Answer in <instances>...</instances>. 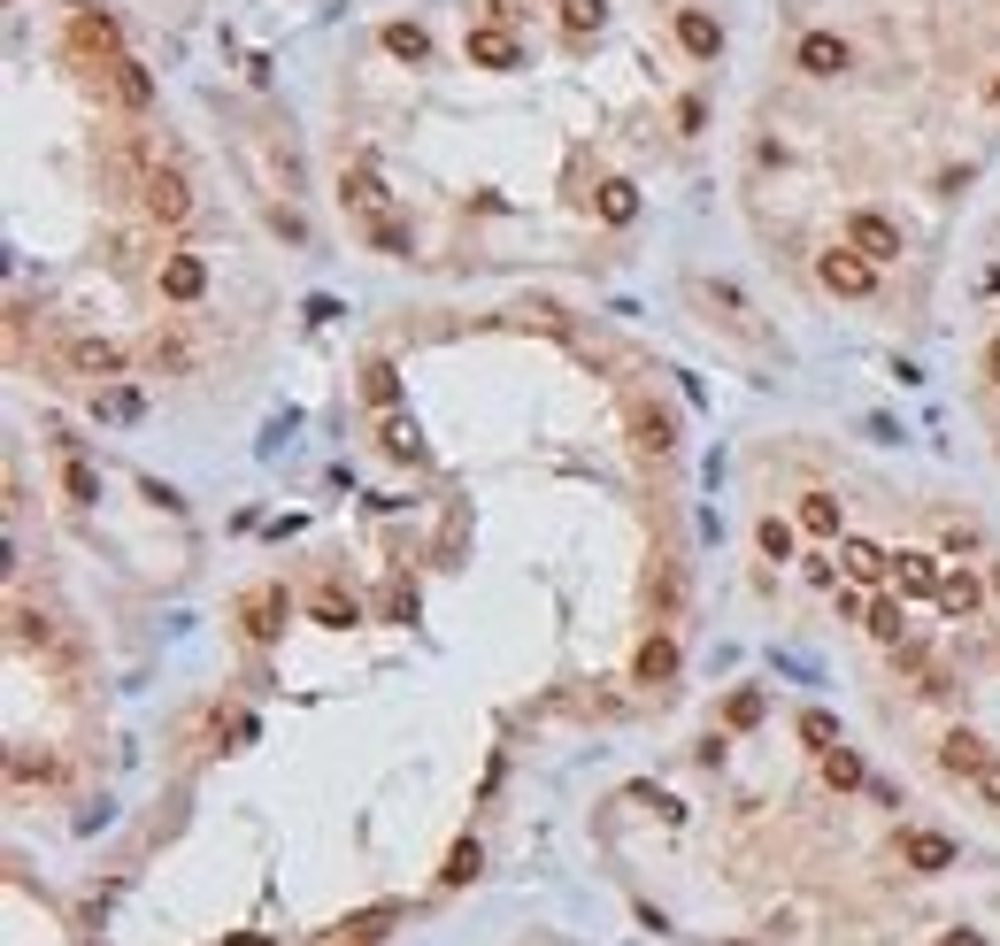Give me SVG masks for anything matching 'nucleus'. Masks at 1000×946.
<instances>
[{
  "mask_svg": "<svg viewBox=\"0 0 1000 946\" xmlns=\"http://www.w3.org/2000/svg\"><path fill=\"white\" fill-rule=\"evenodd\" d=\"M816 762H824V786H832V792H862V786H869V770H862V755H854L846 739H838L832 755H816Z\"/></svg>",
  "mask_w": 1000,
  "mask_h": 946,
  "instance_id": "5701e85b",
  "label": "nucleus"
},
{
  "mask_svg": "<svg viewBox=\"0 0 1000 946\" xmlns=\"http://www.w3.org/2000/svg\"><path fill=\"white\" fill-rule=\"evenodd\" d=\"M554 8H562V23H570V31H577V39H585V31H601V23H608V0H554Z\"/></svg>",
  "mask_w": 1000,
  "mask_h": 946,
  "instance_id": "2f4dec72",
  "label": "nucleus"
},
{
  "mask_svg": "<svg viewBox=\"0 0 1000 946\" xmlns=\"http://www.w3.org/2000/svg\"><path fill=\"white\" fill-rule=\"evenodd\" d=\"M801 739H809L816 755H832V747H838V716H832V708H809V716H801Z\"/></svg>",
  "mask_w": 1000,
  "mask_h": 946,
  "instance_id": "473e14b6",
  "label": "nucleus"
},
{
  "mask_svg": "<svg viewBox=\"0 0 1000 946\" xmlns=\"http://www.w3.org/2000/svg\"><path fill=\"white\" fill-rule=\"evenodd\" d=\"M316 624L346 631V624H362V609H354V601H338V593H316Z\"/></svg>",
  "mask_w": 1000,
  "mask_h": 946,
  "instance_id": "72a5a7b5",
  "label": "nucleus"
},
{
  "mask_svg": "<svg viewBox=\"0 0 1000 946\" xmlns=\"http://www.w3.org/2000/svg\"><path fill=\"white\" fill-rule=\"evenodd\" d=\"M362 401H369L377 416H393V408H400V370H393V362H369V370H362Z\"/></svg>",
  "mask_w": 1000,
  "mask_h": 946,
  "instance_id": "393cba45",
  "label": "nucleus"
},
{
  "mask_svg": "<svg viewBox=\"0 0 1000 946\" xmlns=\"http://www.w3.org/2000/svg\"><path fill=\"white\" fill-rule=\"evenodd\" d=\"M93 408H101V416H116V424H124V416H139V393H132V385H116V393H101V401H93Z\"/></svg>",
  "mask_w": 1000,
  "mask_h": 946,
  "instance_id": "c9c22d12",
  "label": "nucleus"
},
{
  "mask_svg": "<svg viewBox=\"0 0 1000 946\" xmlns=\"http://www.w3.org/2000/svg\"><path fill=\"white\" fill-rule=\"evenodd\" d=\"M862 624H869V638H877V646H908V601H877Z\"/></svg>",
  "mask_w": 1000,
  "mask_h": 946,
  "instance_id": "a878e982",
  "label": "nucleus"
},
{
  "mask_svg": "<svg viewBox=\"0 0 1000 946\" xmlns=\"http://www.w3.org/2000/svg\"><path fill=\"white\" fill-rule=\"evenodd\" d=\"M986 377H993V385H1000V339H993V346H986Z\"/></svg>",
  "mask_w": 1000,
  "mask_h": 946,
  "instance_id": "ea45409f",
  "label": "nucleus"
},
{
  "mask_svg": "<svg viewBox=\"0 0 1000 946\" xmlns=\"http://www.w3.org/2000/svg\"><path fill=\"white\" fill-rule=\"evenodd\" d=\"M139 193H147V216H155L163 231H177V223H192V185H185V169H169V162H155Z\"/></svg>",
  "mask_w": 1000,
  "mask_h": 946,
  "instance_id": "f03ea898",
  "label": "nucleus"
},
{
  "mask_svg": "<svg viewBox=\"0 0 1000 946\" xmlns=\"http://www.w3.org/2000/svg\"><path fill=\"white\" fill-rule=\"evenodd\" d=\"M362 239H369L377 254H416V239H408V223H393V216H377V223H362Z\"/></svg>",
  "mask_w": 1000,
  "mask_h": 946,
  "instance_id": "c756f323",
  "label": "nucleus"
},
{
  "mask_svg": "<svg viewBox=\"0 0 1000 946\" xmlns=\"http://www.w3.org/2000/svg\"><path fill=\"white\" fill-rule=\"evenodd\" d=\"M632 677H639V685H669V677H677V638H669V631H655V638L632 654Z\"/></svg>",
  "mask_w": 1000,
  "mask_h": 946,
  "instance_id": "a211bd4d",
  "label": "nucleus"
},
{
  "mask_svg": "<svg viewBox=\"0 0 1000 946\" xmlns=\"http://www.w3.org/2000/svg\"><path fill=\"white\" fill-rule=\"evenodd\" d=\"M838 239H846L854 254H869L877 270H885V262H900V223H893V216H877V208H854Z\"/></svg>",
  "mask_w": 1000,
  "mask_h": 946,
  "instance_id": "7ed1b4c3",
  "label": "nucleus"
},
{
  "mask_svg": "<svg viewBox=\"0 0 1000 946\" xmlns=\"http://www.w3.org/2000/svg\"><path fill=\"white\" fill-rule=\"evenodd\" d=\"M486 8H493V23H523V15H531L539 0H486Z\"/></svg>",
  "mask_w": 1000,
  "mask_h": 946,
  "instance_id": "4c0bfd02",
  "label": "nucleus"
},
{
  "mask_svg": "<svg viewBox=\"0 0 1000 946\" xmlns=\"http://www.w3.org/2000/svg\"><path fill=\"white\" fill-rule=\"evenodd\" d=\"M393 924H400V908H393V901H377V908H362V916L332 924V939H324V946H377Z\"/></svg>",
  "mask_w": 1000,
  "mask_h": 946,
  "instance_id": "1a4fd4ad",
  "label": "nucleus"
},
{
  "mask_svg": "<svg viewBox=\"0 0 1000 946\" xmlns=\"http://www.w3.org/2000/svg\"><path fill=\"white\" fill-rule=\"evenodd\" d=\"M939 946H986V939H978V932H947Z\"/></svg>",
  "mask_w": 1000,
  "mask_h": 946,
  "instance_id": "58836bf2",
  "label": "nucleus"
},
{
  "mask_svg": "<svg viewBox=\"0 0 1000 946\" xmlns=\"http://www.w3.org/2000/svg\"><path fill=\"white\" fill-rule=\"evenodd\" d=\"M793 531H801V523H785V516H762V523H754V539H762L770 562H793Z\"/></svg>",
  "mask_w": 1000,
  "mask_h": 946,
  "instance_id": "7c9ffc66",
  "label": "nucleus"
},
{
  "mask_svg": "<svg viewBox=\"0 0 1000 946\" xmlns=\"http://www.w3.org/2000/svg\"><path fill=\"white\" fill-rule=\"evenodd\" d=\"M986 585H993V593H1000V570H993V578H986Z\"/></svg>",
  "mask_w": 1000,
  "mask_h": 946,
  "instance_id": "79ce46f5",
  "label": "nucleus"
},
{
  "mask_svg": "<svg viewBox=\"0 0 1000 946\" xmlns=\"http://www.w3.org/2000/svg\"><path fill=\"white\" fill-rule=\"evenodd\" d=\"M793 62H801L809 77H838V70H846L854 54H846V39H838V31H809V39L793 46Z\"/></svg>",
  "mask_w": 1000,
  "mask_h": 946,
  "instance_id": "9d476101",
  "label": "nucleus"
},
{
  "mask_svg": "<svg viewBox=\"0 0 1000 946\" xmlns=\"http://www.w3.org/2000/svg\"><path fill=\"white\" fill-rule=\"evenodd\" d=\"M62 492H70V508H93L101 500V470L77 455V439H62Z\"/></svg>",
  "mask_w": 1000,
  "mask_h": 946,
  "instance_id": "dca6fc26",
  "label": "nucleus"
},
{
  "mask_svg": "<svg viewBox=\"0 0 1000 946\" xmlns=\"http://www.w3.org/2000/svg\"><path fill=\"white\" fill-rule=\"evenodd\" d=\"M155 285H163V301H200V293H208V262H200V254H163Z\"/></svg>",
  "mask_w": 1000,
  "mask_h": 946,
  "instance_id": "6e6552de",
  "label": "nucleus"
},
{
  "mask_svg": "<svg viewBox=\"0 0 1000 946\" xmlns=\"http://www.w3.org/2000/svg\"><path fill=\"white\" fill-rule=\"evenodd\" d=\"M239 624H247V638H262V646H270V638L285 631V593H270V585H262V593H247V601H239Z\"/></svg>",
  "mask_w": 1000,
  "mask_h": 946,
  "instance_id": "ddd939ff",
  "label": "nucleus"
},
{
  "mask_svg": "<svg viewBox=\"0 0 1000 946\" xmlns=\"http://www.w3.org/2000/svg\"><path fill=\"white\" fill-rule=\"evenodd\" d=\"M900 862H908L916 877H947L962 854H955V839H947V831H924V823H908V831H900Z\"/></svg>",
  "mask_w": 1000,
  "mask_h": 946,
  "instance_id": "20e7f679",
  "label": "nucleus"
},
{
  "mask_svg": "<svg viewBox=\"0 0 1000 946\" xmlns=\"http://www.w3.org/2000/svg\"><path fill=\"white\" fill-rule=\"evenodd\" d=\"M70 46H77V54H101V70H108V62H124V46H116V15H101V8H77Z\"/></svg>",
  "mask_w": 1000,
  "mask_h": 946,
  "instance_id": "423d86ee",
  "label": "nucleus"
},
{
  "mask_svg": "<svg viewBox=\"0 0 1000 946\" xmlns=\"http://www.w3.org/2000/svg\"><path fill=\"white\" fill-rule=\"evenodd\" d=\"M223 946H278V939H247V932H239V939H223Z\"/></svg>",
  "mask_w": 1000,
  "mask_h": 946,
  "instance_id": "a19ab883",
  "label": "nucleus"
},
{
  "mask_svg": "<svg viewBox=\"0 0 1000 946\" xmlns=\"http://www.w3.org/2000/svg\"><path fill=\"white\" fill-rule=\"evenodd\" d=\"M338 193H346L354 223H377V216H393V193H385V177H377V169H346V177H338Z\"/></svg>",
  "mask_w": 1000,
  "mask_h": 946,
  "instance_id": "0eeeda50",
  "label": "nucleus"
},
{
  "mask_svg": "<svg viewBox=\"0 0 1000 946\" xmlns=\"http://www.w3.org/2000/svg\"><path fill=\"white\" fill-rule=\"evenodd\" d=\"M593 208H601V223H632V216H639V185H632V177H608V185L593 193Z\"/></svg>",
  "mask_w": 1000,
  "mask_h": 946,
  "instance_id": "b1692460",
  "label": "nucleus"
},
{
  "mask_svg": "<svg viewBox=\"0 0 1000 946\" xmlns=\"http://www.w3.org/2000/svg\"><path fill=\"white\" fill-rule=\"evenodd\" d=\"M639 447H655V455L669 447V416H663V408H647V416H639Z\"/></svg>",
  "mask_w": 1000,
  "mask_h": 946,
  "instance_id": "e433bc0d",
  "label": "nucleus"
},
{
  "mask_svg": "<svg viewBox=\"0 0 1000 946\" xmlns=\"http://www.w3.org/2000/svg\"><path fill=\"white\" fill-rule=\"evenodd\" d=\"M70 370L93 377V385H108V377H124V346H108V339H70Z\"/></svg>",
  "mask_w": 1000,
  "mask_h": 946,
  "instance_id": "f8f14e48",
  "label": "nucleus"
},
{
  "mask_svg": "<svg viewBox=\"0 0 1000 946\" xmlns=\"http://www.w3.org/2000/svg\"><path fill=\"white\" fill-rule=\"evenodd\" d=\"M108 85H116V101H124V108H147V101H155V77H147V62H132V54H124V62H108Z\"/></svg>",
  "mask_w": 1000,
  "mask_h": 946,
  "instance_id": "aec40b11",
  "label": "nucleus"
},
{
  "mask_svg": "<svg viewBox=\"0 0 1000 946\" xmlns=\"http://www.w3.org/2000/svg\"><path fill=\"white\" fill-rule=\"evenodd\" d=\"M385 54H400V62H424V54H431L424 23H385Z\"/></svg>",
  "mask_w": 1000,
  "mask_h": 946,
  "instance_id": "c85d7f7f",
  "label": "nucleus"
},
{
  "mask_svg": "<svg viewBox=\"0 0 1000 946\" xmlns=\"http://www.w3.org/2000/svg\"><path fill=\"white\" fill-rule=\"evenodd\" d=\"M939 578H947V562H939V554H924V547H900V554H893V585H900V601H939Z\"/></svg>",
  "mask_w": 1000,
  "mask_h": 946,
  "instance_id": "39448f33",
  "label": "nucleus"
},
{
  "mask_svg": "<svg viewBox=\"0 0 1000 946\" xmlns=\"http://www.w3.org/2000/svg\"><path fill=\"white\" fill-rule=\"evenodd\" d=\"M377 447H385L393 462H424V432H416L400 408H393V416H377Z\"/></svg>",
  "mask_w": 1000,
  "mask_h": 946,
  "instance_id": "6ab92c4d",
  "label": "nucleus"
},
{
  "mask_svg": "<svg viewBox=\"0 0 1000 946\" xmlns=\"http://www.w3.org/2000/svg\"><path fill=\"white\" fill-rule=\"evenodd\" d=\"M970 792H978L986 808H1000V755H986V762L970 770Z\"/></svg>",
  "mask_w": 1000,
  "mask_h": 946,
  "instance_id": "f704fd0d",
  "label": "nucleus"
},
{
  "mask_svg": "<svg viewBox=\"0 0 1000 946\" xmlns=\"http://www.w3.org/2000/svg\"><path fill=\"white\" fill-rule=\"evenodd\" d=\"M978 762H986V739H978V731H947V739H939V770H947V778H970Z\"/></svg>",
  "mask_w": 1000,
  "mask_h": 946,
  "instance_id": "412c9836",
  "label": "nucleus"
},
{
  "mask_svg": "<svg viewBox=\"0 0 1000 946\" xmlns=\"http://www.w3.org/2000/svg\"><path fill=\"white\" fill-rule=\"evenodd\" d=\"M838 516H846V500H838V492H801V516H793V523H801L809 539H846V531H838Z\"/></svg>",
  "mask_w": 1000,
  "mask_h": 946,
  "instance_id": "f3484780",
  "label": "nucleus"
},
{
  "mask_svg": "<svg viewBox=\"0 0 1000 946\" xmlns=\"http://www.w3.org/2000/svg\"><path fill=\"white\" fill-rule=\"evenodd\" d=\"M478 870H486V846H478V839H455V846H447V862H439V885H447V893H462Z\"/></svg>",
  "mask_w": 1000,
  "mask_h": 946,
  "instance_id": "4be33fe9",
  "label": "nucleus"
},
{
  "mask_svg": "<svg viewBox=\"0 0 1000 946\" xmlns=\"http://www.w3.org/2000/svg\"><path fill=\"white\" fill-rule=\"evenodd\" d=\"M762 716H770V693H762V685H739V693L723 700V724H731V731H754Z\"/></svg>",
  "mask_w": 1000,
  "mask_h": 946,
  "instance_id": "cd10ccee",
  "label": "nucleus"
},
{
  "mask_svg": "<svg viewBox=\"0 0 1000 946\" xmlns=\"http://www.w3.org/2000/svg\"><path fill=\"white\" fill-rule=\"evenodd\" d=\"M677 46L700 54V62H716V54H723V23H716L708 8H677Z\"/></svg>",
  "mask_w": 1000,
  "mask_h": 946,
  "instance_id": "9b49d317",
  "label": "nucleus"
},
{
  "mask_svg": "<svg viewBox=\"0 0 1000 946\" xmlns=\"http://www.w3.org/2000/svg\"><path fill=\"white\" fill-rule=\"evenodd\" d=\"M838 570H846L854 585H877V578H893V554L869 547V539H838Z\"/></svg>",
  "mask_w": 1000,
  "mask_h": 946,
  "instance_id": "2eb2a0df",
  "label": "nucleus"
},
{
  "mask_svg": "<svg viewBox=\"0 0 1000 946\" xmlns=\"http://www.w3.org/2000/svg\"><path fill=\"white\" fill-rule=\"evenodd\" d=\"M816 278H824V293H838V301H869V293H877V262L854 254L846 239H838L832 254H816Z\"/></svg>",
  "mask_w": 1000,
  "mask_h": 946,
  "instance_id": "f257e3e1",
  "label": "nucleus"
},
{
  "mask_svg": "<svg viewBox=\"0 0 1000 946\" xmlns=\"http://www.w3.org/2000/svg\"><path fill=\"white\" fill-rule=\"evenodd\" d=\"M978 601H986V585H978L970 570H947V578H939V609H947V616H970Z\"/></svg>",
  "mask_w": 1000,
  "mask_h": 946,
  "instance_id": "bb28decb",
  "label": "nucleus"
},
{
  "mask_svg": "<svg viewBox=\"0 0 1000 946\" xmlns=\"http://www.w3.org/2000/svg\"><path fill=\"white\" fill-rule=\"evenodd\" d=\"M515 54H523V46H515L508 23H478V31H470V62H478V70H515Z\"/></svg>",
  "mask_w": 1000,
  "mask_h": 946,
  "instance_id": "4468645a",
  "label": "nucleus"
},
{
  "mask_svg": "<svg viewBox=\"0 0 1000 946\" xmlns=\"http://www.w3.org/2000/svg\"><path fill=\"white\" fill-rule=\"evenodd\" d=\"M993 101H1000V85H993Z\"/></svg>",
  "mask_w": 1000,
  "mask_h": 946,
  "instance_id": "37998d69",
  "label": "nucleus"
}]
</instances>
